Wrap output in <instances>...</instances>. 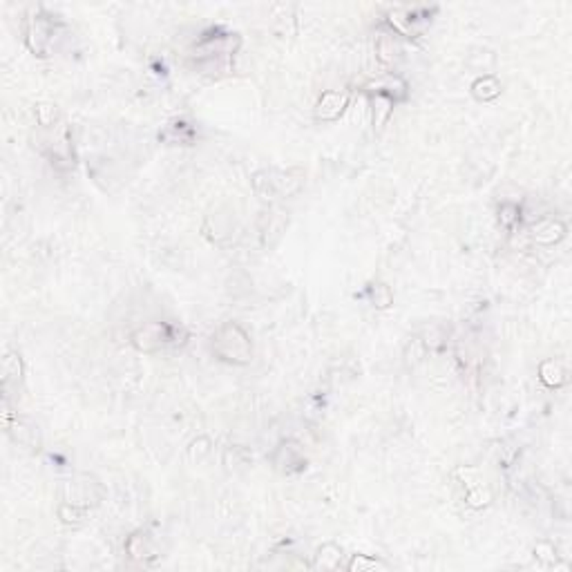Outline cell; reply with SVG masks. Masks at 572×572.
<instances>
[{
    "label": "cell",
    "mask_w": 572,
    "mask_h": 572,
    "mask_svg": "<svg viewBox=\"0 0 572 572\" xmlns=\"http://www.w3.org/2000/svg\"><path fill=\"white\" fill-rule=\"evenodd\" d=\"M347 103H349L347 92H327V94L318 101L316 116L325 119V121H334V119H338L345 112Z\"/></svg>",
    "instance_id": "obj_3"
},
{
    "label": "cell",
    "mask_w": 572,
    "mask_h": 572,
    "mask_svg": "<svg viewBox=\"0 0 572 572\" xmlns=\"http://www.w3.org/2000/svg\"><path fill=\"white\" fill-rule=\"evenodd\" d=\"M564 235H566V226L559 224V221H546V224H539L534 228V237L541 244H555Z\"/></svg>",
    "instance_id": "obj_6"
},
{
    "label": "cell",
    "mask_w": 572,
    "mask_h": 572,
    "mask_svg": "<svg viewBox=\"0 0 572 572\" xmlns=\"http://www.w3.org/2000/svg\"><path fill=\"white\" fill-rule=\"evenodd\" d=\"M539 376L548 387H561V385H566V380H568L566 369H564V365L559 362V360H546V362H543L541 369H539Z\"/></svg>",
    "instance_id": "obj_5"
},
{
    "label": "cell",
    "mask_w": 572,
    "mask_h": 572,
    "mask_svg": "<svg viewBox=\"0 0 572 572\" xmlns=\"http://www.w3.org/2000/svg\"><path fill=\"white\" fill-rule=\"evenodd\" d=\"M213 351L226 362L246 365L253 358V345L242 327L235 325V322H226L213 336Z\"/></svg>",
    "instance_id": "obj_1"
},
{
    "label": "cell",
    "mask_w": 572,
    "mask_h": 572,
    "mask_svg": "<svg viewBox=\"0 0 572 572\" xmlns=\"http://www.w3.org/2000/svg\"><path fill=\"white\" fill-rule=\"evenodd\" d=\"M349 570H358V572H362V570H385L387 564H382L380 559H374V557H367V555H354V559L347 564Z\"/></svg>",
    "instance_id": "obj_8"
},
{
    "label": "cell",
    "mask_w": 572,
    "mask_h": 572,
    "mask_svg": "<svg viewBox=\"0 0 572 572\" xmlns=\"http://www.w3.org/2000/svg\"><path fill=\"white\" fill-rule=\"evenodd\" d=\"M474 96L476 99H483V101H490L494 96H499V92H501V85H499V81H496L494 76H483V79H478L474 85Z\"/></svg>",
    "instance_id": "obj_7"
},
{
    "label": "cell",
    "mask_w": 572,
    "mask_h": 572,
    "mask_svg": "<svg viewBox=\"0 0 572 572\" xmlns=\"http://www.w3.org/2000/svg\"><path fill=\"white\" fill-rule=\"evenodd\" d=\"M132 343L139 351H145V354L159 351V349L177 343V329L165 325V322H150V325L134 331Z\"/></svg>",
    "instance_id": "obj_2"
},
{
    "label": "cell",
    "mask_w": 572,
    "mask_h": 572,
    "mask_svg": "<svg viewBox=\"0 0 572 572\" xmlns=\"http://www.w3.org/2000/svg\"><path fill=\"white\" fill-rule=\"evenodd\" d=\"M343 566V548H338L336 543H327L322 546L316 555V564L313 568H327V570H336Z\"/></svg>",
    "instance_id": "obj_4"
}]
</instances>
